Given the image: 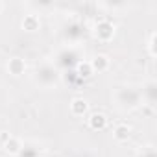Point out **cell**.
Returning a JSON list of instances; mask_svg holds the SVG:
<instances>
[{"instance_id": "cell-1", "label": "cell", "mask_w": 157, "mask_h": 157, "mask_svg": "<svg viewBox=\"0 0 157 157\" xmlns=\"http://www.w3.org/2000/svg\"><path fill=\"white\" fill-rule=\"evenodd\" d=\"M94 33H96V37H98L100 41H109V39L115 35V26H113L111 22H107V21H102V22L96 24Z\"/></svg>"}, {"instance_id": "cell-2", "label": "cell", "mask_w": 157, "mask_h": 157, "mask_svg": "<svg viewBox=\"0 0 157 157\" xmlns=\"http://www.w3.org/2000/svg\"><path fill=\"white\" fill-rule=\"evenodd\" d=\"M105 126H107L105 115H102V113H93V115L89 117V128H91V129L100 131V129H104Z\"/></svg>"}, {"instance_id": "cell-3", "label": "cell", "mask_w": 157, "mask_h": 157, "mask_svg": "<svg viewBox=\"0 0 157 157\" xmlns=\"http://www.w3.org/2000/svg\"><path fill=\"white\" fill-rule=\"evenodd\" d=\"M87 109H89V104H87L83 98H74V100L70 102V111H72V115H76V117H83V115L87 113Z\"/></svg>"}, {"instance_id": "cell-4", "label": "cell", "mask_w": 157, "mask_h": 157, "mask_svg": "<svg viewBox=\"0 0 157 157\" xmlns=\"http://www.w3.org/2000/svg\"><path fill=\"white\" fill-rule=\"evenodd\" d=\"M91 68H93V72L94 70H98V72H105L107 68H109V59H107V56H96L93 61H91Z\"/></svg>"}, {"instance_id": "cell-5", "label": "cell", "mask_w": 157, "mask_h": 157, "mask_svg": "<svg viewBox=\"0 0 157 157\" xmlns=\"http://www.w3.org/2000/svg\"><path fill=\"white\" fill-rule=\"evenodd\" d=\"M8 68H10V72H11L13 76H21V74L24 72L26 65H24V61H22L21 57H13V59H10Z\"/></svg>"}, {"instance_id": "cell-6", "label": "cell", "mask_w": 157, "mask_h": 157, "mask_svg": "<svg viewBox=\"0 0 157 157\" xmlns=\"http://www.w3.org/2000/svg\"><path fill=\"white\" fill-rule=\"evenodd\" d=\"M129 135H131V129H129V126H126V124H118V126L115 128V131H113V137H115L117 140H120V142L128 140Z\"/></svg>"}, {"instance_id": "cell-7", "label": "cell", "mask_w": 157, "mask_h": 157, "mask_svg": "<svg viewBox=\"0 0 157 157\" xmlns=\"http://www.w3.org/2000/svg\"><path fill=\"white\" fill-rule=\"evenodd\" d=\"M4 148H6V151L8 153H11V155H17L19 151H21V140L19 139H15V137H10L6 142H4Z\"/></svg>"}, {"instance_id": "cell-8", "label": "cell", "mask_w": 157, "mask_h": 157, "mask_svg": "<svg viewBox=\"0 0 157 157\" xmlns=\"http://www.w3.org/2000/svg\"><path fill=\"white\" fill-rule=\"evenodd\" d=\"M22 28L28 30V32H35V30H39V19H37L35 15H28V17H24V21H22Z\"/></svg>"}, {"instance_id": "cell-9", "label": "cell", "mask_w": 157, "mask_h": 157, "mask_svg": "<svg viewBox=\"0 0 157 157\" xmlns=\"http://www.w3.org/2000/svg\"><path fill=\"white\" fill-rule=\"evenodd\" d=\"M78 74H80L82 78H89L93 74L91 63H80V65H78Z\"/></svg>"}, {"instance_id": "cell-10", "label": "cell", "mask_w": 157, "mask_h": 157, "mask_svg": "<svg viewBox=\"0 0 157 157\" xmlns=\"http://www.w3.org/2000/svg\"><path fill=\"white\" fill-rule=\"evenodd\" d=\"M150 54L155 56V33L150 35Z\"/></svg>"}, {"instance_id": "cell-11", "label": "cell", "mask_w": 157, "mask_h": 157, "mask_svg": "<svg viewBox=\"0 0 157 157\" xmlns=\"http://www.w3.org/2000/svg\"><path fill=\"white\" fill-rule=\"evenodd\" d=\"M8 139H10V133H4V135H0V142H2V144H4Z\"/></svg>"}, {"instance_id": "cell-12", "label": "cell", "mask_w": 157, "mask_h": 157, "mask_svg": "<svg viewBox=\"0 0 157 157\" xmlns=\"http://www.w3.org/2000/svg\"><path fill=\"white\" fill-rule=\"evenodd\" d=\"M0 10H2V2H0Z\"/></svg>"}]
</instances>
